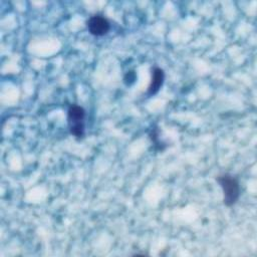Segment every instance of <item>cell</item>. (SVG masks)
<instances>
[{"mask_svg":"<svg viewBox=\"0 0 257 257\" xmlns=\"http://www.w3.org/2000/svg\"><path fill=\"white\" fill-rule=\"evenodd\" d=\"M222 188L224 195V204L227 207L233 206L240 197V185L236 177L230 174H223L216 178Z\"/></svg>","mask_w":257,"mask_h":257,"instance_id":"cell-1","label":"cell"},{"mask_svg":"<svg viewBox=\"0 0 257 257\" xmlns=\"http://www.w3.org/2000/svg\"><path fill=\"white\" fill-rule=\"evenodd\" d=\"M85 110L82 106L72 104L67 110V122L69 132L75 139L80 140L84 136Z\"/></svg>","mask_w":257,"mask_h":257,"instance_id":"cell-2","label":"cell"},{"mask_svg":"<svg viewBox=\"0 0 257 257\" xmlns=\"http://www.w3.org/2000/svg\"><path fill=\"white\" fill-rule=\"evenodd\" d=\"M86 26L89 33L94 36H102L106 34L110 28L108 20L100 14L90 16L86 21Z\"/></svg>","mask_w":257,"mask_h":257,"instance_id":"cell-3","label":"cell"},{"mask_svg":"<svg viewBox=\"0 0 257 257\" xmlns=\"http://www.w3.org/2000/svg\"><path fill=\"white\" fill-rule=\"evenodd\" d=\"M164 79H165L164 70L160 67H154L152 69V80L147 92L148 95L156 94L160 90L161 86L163 85Z\"/></svg>","mask_w":257,"mask_h":257,"instance_id":"cell-4","label":"cell"}]
</instances>
